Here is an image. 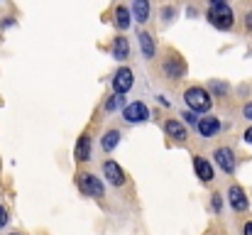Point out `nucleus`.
Segmentation results:
<instances>
[{
  "label": "nucleus",
  "instance_id": "nucleus-17",
  "mask_svg": "<svg viewBox=\"0 0 252 235\" xmlns=\"http://www.w3.org/2000/svg\"><path fill=\"white\" fill-rule=\"evenodd\" d=\"M132 22H135V20H132L130 7H127V5H115V10H113V25H115L120 32H125V30H130Z\"/></svg>",
  "mask_w": 252,
  "mask_h": 235
},
{
  "label": "nucleus",
  "instance_id": "nucleus-24",
  "mask_svg": "<svg viewBox=\"0 0 252 235\" xmlns=\"http://www.w3.org/2000/svg\"><path fill=\"white\" fill-rule=\"evenodd\" d=\"M7 223H10V216H7V208H5V206L0 203V231H2V228H5Z\"/></svg>",
  "mask_w": 252,
  "mask_h": 235
},
{
  "label": "nucleus",
  "instance_id": "nucleus-27",
  "mask_svg": "<svg viewBox=\"0 0 252 235\" xmlns=\"http://www.w3.org/2000/svg\"><path fill=\"white\" fill-rule=\"evenodd\" d=\"M162 15H164V22H171V17H174L176 12H174L171 7H164V10H162Z\"/></svg>",
  "mask_w": 252,
  "mask_h": 235
},
{
  "label": "nucleus",
  "instance_id": "nucleus-28",
  "mask_svg": "<svg viewBox=\"0 0 252 235\" xmlns=\"http://www.w3.org/2000/svg\"><path fill=\"white\" fill-rule=\"evenodd\" d=\"M243 235H252V221H245V226H243Z\"/></svg>",
  "mask_w": 252,
  "mask_h": 235
},
{
  "label": "nucleus",
  "instance_id": "nucleus-9",
  "mask_svg": "<svg viewBox=\"0 0 252 235\" xmlns=\"http://www.w3.org/2000/svg\"><path fill=\"white\" fill-rule=\"evenodd\" d=\"M162 128H164V135L171 142H179V145L189 142V130H186V123L181 118H167Z\"/></svg>",
  "mask_w": 252,
  "mask_h": 235
},
{
  "label": "nucleus",
  "instance_id": "nucleus-8",
  "mask_svg": "<svg viewBox=\"0 0 252 235\" xmlns=\"http://www.w3.org/2000/svg\"><path fill=\"white\" fill-rule=\"evenodd\" d=\"M103 179H105L110 186H115V189H120V186L127 184V174H125V169H123L115 159H105V162H103Z\"/></svg>",
  "mask_w": 252,
  "mask_h": 235
},
{
  "label": "nucleus",
  "instance_id": "nucleus-26",
  "mask_svg": "<svg viewBox=\"0 0 252 235\" xmlns=\"http://www.w3.org/2000/svg\"><path fill=\"white\" fill-rule=\"evenodd\" d=\"M243 142L252 145V125H250V128H245V133H243Z\"/></svg>",
  "mask_w": 252,
  "mask_h": 235
},
{
  "label": "nucleus",
  "instance_id": "nucleus-7",
  "mask_svg": "<svg viewBox=\"0 0 252 235\" xmlns=\"http://www.w3.org/2000/svg\"><path fill=\"white\" fill-rule=\"evenodd\" d=\"M213 162H216L218 169H220L223 174H228V176L235 174V169H238V157L233 152V147H228V145L213 150Z\"/></svg>",
  "mask_w": 252,
  "mask_h": 235
},
{
  "label": "nucleus",
  "instance_id": "nucleus-19",
  "mask_svg": "<svg viewBox=\"0 0 252 235\" xmlns=\"http://www.w3.org/2000/svg\"><path fill=\"white\" fill-rule=\"evenodd\" d=\"M206 88L213 93V98H216V96H218V98H223V96H228V93H230V86H228L225 81H218V78H211Z\"/></svg>",
  "mask_w": 252,
  "mask_h": 235
},
{
  "label": "nucleus",
  "instance_id": "nucleus-14",
  "mask_svg": "<svg viewBox=\"0 0 252 235\" xmlns=\"http://www.w3.org/2000/svg\"><path fill=\"white\" fill-rule=\"evenodd\" d=\"M130 12H132V20L137 25H147L150 15H152V0H132Z\"/></svg>",
  "mask_w": 252,
  "mask_h": 235
},
{
  "label": "nucleus",
  "instance_id": "nucleus-18",
  "mask_svg": "<svg viewBox=\"0 0 252 235\" xmlns=\"http://www.w3.org/2000/svg\"><path fill=\"white\" fill-rule=\"evenodd\" d=\"M120 140H123V133H120L118 128H108V130L100 135V150H103L105 155H110V152L120 145Z\"/></svg>",
  "mask_w": 252,
  "mask_h": 235
},
{
  "label": "nucleus",
  "instance_id": "nucleus-25",
  "mask_svg": "<svg viewBox=\"0 0 252 235\" xmlns=\"http://www.w3.org/2000/svg\"><path fill=\"white\" fill-rule=\"evenodd\" d=\"M243 118H245V120H250V123H252V101H248V103L243 105Z\"/></svg>",
  "mask_w": 252,
  "mask_h": 235
},
{
  "label": "nucleus",
  "instance_id": "nucleus-30",
  "mask_svg": "<svg viewBox=\"0 0 252 235\" xmlns=\"http://www.w3.org/2000/svg\"><path fill=\"white\" fill-rule=\"evenodd\" d=\"M10 235H22V233H10Z\"/></svg>",
  "mask_w": 252,
  "mask_h": 235
},
{
  "label": "nucleus",
  "instance_id": "nucleus-10",
  "mask_svg": "<svg viewBox=\"0 0 252 235\" xmlns=\"http://www.w3.org/2000/svg\"><path fill=\"white\" fill-rule=\"evenodd\" d=\"M228 203H230V208L235 213H245L250 208V199H248V194H245V189L240 184H230V189H228Z\"/></svg>",
  "mask_w": 252,
  "mask_h": 235
},
{
  "label": "nucleus",
  "instance_id": "nucleus-15",
  "mask_svg": "<svg viewBox=\"0 0 252 235\" xmlns=\"http://www.w3.org/2000/svg\"><path fill=\"white\" fill-rule=\"evenodd\" d=\"M110 57L115 59V62H127L130 59V39L127 37H123V34H118L115 39H113V44H110Z\"/></svg>",
  "mask_w": 252,
  "mask_h": 235
},
{
  "label": "nucleus",
  "instance_id": "nucleus-13",
  "mask_svg": "<svg viewBox=\"0 0 252 235\" xmlns=\"http://www.w3.org/2000/svg\"><path fill=\"white\" fill-rule=\"evenodd\" d=\"M137 44H140V52H142V59L145 62H152L155 54H157V44H155V37L147 32V30H140L137 32Z\"/></svg>",
  "mask_w": 252,
  "mask_h": 235
},
{
  "label": "nucleus",
  "instance_id": "nucleus-22",
  "mask_svg": "<svg viewBox=\"0 0 252 235\" xmlns=\"http://www.w3.org/2000/svg\"><path fill=\"white\" fill-rule=\"evenodd\" d=\"M220 208H223V196L216 191V194L211 196V211H213V213H220Z\"/></svg>",
  "mask_w": 252,
  "mask_h": 235
},
{
  "label": "nucleus",
  "instance_id": "nucleus-12",
  "mask_svg": "<svg viewBox=\"0 0 252 235\" xmlns=\"http://www.w3.org/2000/svg\"><path fill=\"white\" fill-rule=\"evenodd\" d=\"M193 171H196V176H198L203 184H211V181L216 179V169H213V164L201 155H193Z\"/></svg>",
  "mask_w": 252,
  "mask_h": 235
},
{
  "label": "nucleus",
  "instance_id": "nucleus-29",
  "mask_svg": "<svg viewBox=\"0 0 252 235\" xmlns=\"http://www.w3.org/2000/svg\"><path fill=\"white\" fill-rule=\"evenodd\" d=\"M12 25H15V20H12V17H5V20L0 22V27H12Z\"/></svg>",
  "mask_w": 252,
  "mask_h": 235
},
{
  "label": "nucleus",
  "instance_id": "nucleus-20",
  "mask_svg": "<svg viewBox=\"0 0 252 235\" xmlns=\"http://www.w3.org/2000/svg\"><path fill=\"white\" fill-rule=\"evenodd\" d=\"M127 103H125V96H120V93H113L108 101H105V105H103V110L105 113H115V110H123Z\"/></svg>",
  "mask_w": 252,
  "mask_h": 235
},
{
  "label": "nucleus",
  "instance_id": "nucleus-1",
  "mask_svg": "<svg viewBox=\"0 0 252 235\" xmlns=\"http://www.w3.org/2000/svg\"><path fill=\"white\" fill-rule=\"evenodd\" d=\"M206 20L218 32H230L235 27V12H233L230 2H208Z\"/></svg>",
  "mask_w": 252,
  "mask_h": 235
},
{
  "label": "nucleus",
  "instance_id": "nucleus-11",
  "mask_svg": "<svg viewBox=\"0 0 252 235\" xmlns=\"http://www.w3.org/2000/svg\"><path fill=\"white\" fill-rule=\"evenodd\" d=\"M220 128H223V123H220V118H216V115H203V118H198V125H196V133L203 137V140H211V137H216L218 133H220Z\"/></svg>",
  "mask_w": 252,
  "mask_h": 235
},
{
  "label": "nucleus",
  "instance_id": "nucleus-23",
  "mask_svg": "<svg viewBox=\"0 0 252 235\" xmlns=\"http://www.w3.org/2000/svg\"><path fill=\"white\" fill-rule=\"evenodd\" d=\"M243 27H245V32H248V34H252V7L243 15Z\"/></svg>",
  "mask_w": 252,
  "mask_h": 235
},
{
  "label": "nucleus",
  "instance_id": "nucleus-3",
  "mask_svg": "<svg viewBox=\"0 0 252 235\" xmlns=\"http://www.w3.org/2000/svg\"><path fill=\"white\" fill-rule=\"evenodd\" d=\"M76 186L84 196H91V199H103L105 196V186H103L100 176H95L93 171H79L76 174Z\"/></svg>",
  "mask_w": 252,
  "mask_h": 235
},
{
  "label": "nucleus",
  "instance_id": "nucleus-21",
  "mask_svg": "<svg viewBox=\"0 0 252 235\" xmlns=\"http://www.w3.org/2000/svg\"><path fill=\"white\" fill-rule=\"evenodd\" d=\"M179 118H181L186 125H191V128L196 130V125H198V113H193V110H186V113H181Z\"/></svg>",
  "mask_w": 252,
  "mask_h": 235
},
{
  "label": "nucleus",
  "instance_id": "nucleus-2",
  "mask_svg": "<svg viewBox=\"0 0 252 235\" xmlns=\"http://www.w3.org/2000/svg\"><path fill=\"white\" fill-rule=\"evenodd\" d=\"M181 98H184L186 108L193 110V113H198V115H206V113H211V108H213V93H211L206 86H198V83L186 86V91H184Z\"/></svg>",
  "mask_w": 252,
  "mask_h": 235
},
{
  "label": "nucleus",
  "instance_id": "nucleus-4",
  "mask_svg": "<svg viewBox=\"0 0 252 235\" xmlns=\"http://www.w3.org/2000/svg\"><path fill=\"white\" fill-rule=\"evenodd\" d=\"M120 115H123V120H125L127 125H140V123H147L152 113H150V105H147V103L132 101V103H127V105L120 110Z\"/></svg>",
  "mask_w": 252,
  "mask_h": 235
},
{
  "label": "nucleus",
  "instance_id": "nucleus-6",
  "mask_svg": "<svg viewBox=\"0 0 252 235\" xmlns=\"http://www.w3.org/2000/svg\"><path fill=\"white\" fill-rule=\"evenodd\" d=\"M132 86H135V71H132L130 67L120 64V67L115 69L113 78H110V88H113V93H120V96H125V93H127Z\"/></svg>",
  "mask_w": 252,
  "mask_h": 235
},
{
  "label": "nucleus",
  "instance_id": "nucleus-5",
  "mask_svg": "<svg viewBox=\"0 0 252 235\" xmlns=\"http://www.w3.org/2000/svg\"><path fill=\"white\" fill-rule=\"evenodd\" d=\"M162 71H164V76H167L169 81L184 78V74H186V62H184V57L176 54V52H171V49H167V54H164V59H162Z\"/></svg>",
  "mask_w": 252,
  "mask_h": 235
},
{
  "label": "nucleus",
  "instance_id": "nucleus-16",
  "mask_svg": "<svg viewBox=\"0 0 252 235\" xmlns=\"http://www.w3.org/2000/svg\"><path fill=\"white\" fill-rule=\"evenodd\" d=\"M93 155V142H91V135L81 133V137L76 140V147H74V159L76 162H91Z\"/></svg>",
  "mask_w": 252,
  "mask_h": 235
}]
</instances>
